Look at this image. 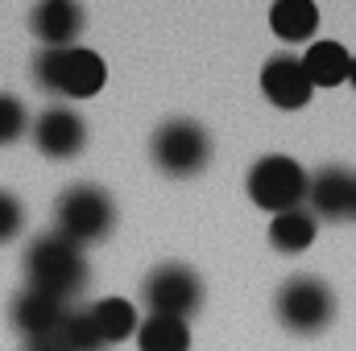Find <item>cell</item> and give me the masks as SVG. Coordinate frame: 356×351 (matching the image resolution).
Instances as JSON below:
<instances>
[{"mask_svg":"<svg viewBox=\"0 0 356 351\" xmlns=\"http://www.w3.org/2000/svg\"><path fill=\"white\" fill-rule=\"evenodd\" d=\"M149 157H154V166L162 174L195 178L203 174V166L211 162V137L195 120H166L154 132V141H149Z\"/></svg>","mask_w":356,"mask_h":351,"instance_id":"6","label":"cell"},{"mask_svg":"<svg viewBox=\"0 0 356 351\" xmlns=\"http://www.w3.org/2000/svg\"><path fill=\"white\" fill-rule=\"evenodd\" d=\"M353 219H356V203H353Z\"/></svg>","mask_w":356,"mask_h":351,"instance_id":"23","label":"cell"},{"mask_svg":"<svg viewBox=\"0 0 356 351\" xmlns=\"http://www.w3.org/2000/svg\"><path fill=\"white\" fill-rule=\"evenodd\" d=\"M141 298L149 306V314H162V318H195L203 310V277L191 268V264H158L145 285H141Z\"/></svg>","mask_w":356,"mask_h":351,"instance_id":"7","label":"cell"},{"mask_svg":"<svg viewBox=\"0 0 356 351\" xmlns=\"http://www.w3.org/2000/svg\"><path fill=\"white\" fill-rule=\"evenodd\" d=\"M54 343L63 351H104L108 348V343L99 339V331H95V323H91L88 310H67V318H63Z\"/></svg>","mask_w":356,"mask_h":351,"instance_id":"18","label":"cell"},{"mask_svg":"<svg viewBox=\"0 0 356 351\" xmlns=\"http://www.w3.org/2000/svg\"><path fill=\"white\" fill-rule=\"evenodd\" d=\"M116 228V203L104 186H91V182H79V186H67L54 203V232L63 240H71L75 248H88V244H99L108 240Z\"/></svg>","mask_w":356,"mask_h":351,"instance_id":"2","label":"cell"},{"mask_svg":"<svg viewBox=\"0 0 356 351\" xmlns=\"http://www.w3.org/2000/svg\"><path fill=\"white\" fill-rule=\"evenodd\" d=\"M25 351H63L54 339H46V343H25Z\"/></svg>","mask_w":356,"mask_h":351,"instance_id":"21","label":"cell"},{"mask_svg":"<svg viewBox=\"0 0 356 351\" xmlns=\"http://www.w3.org/2000/svg\"><path fill=\"white\" fill-rule=\"evenodd\" d=\"M33 79L38 87L54 91L63 99H91L108 83L104 58L88 46H67V50H42L33 58Z\"/></svg>","mask_w":356,"mask_h":351,"instance_id":"3","label":"cell"},{"mask_svg":"<svg viewBox=\"0 0 356 351\" xmlns=\"http://www.w3.org/2000/svg\"><path fill=\"white\" fill-rule=\"evenodd\" d=\"M8 318H13V327L25 335V343H46V339L58 335V327H63V318H67V306L54 302V298H46V293L21 289V293L13 298V306H8Z\"/></svg>","mask_w":356,"mask_h":351,"instance_id":"10","label":"cell"},{"mask_svg":"<svg viewBox=\"0 0 356 351\" xmlns=\"http://www.w3.org/2000/svg\"><path fill=\"white\" fill-rule=\"evenodd\" d=\"M269 29L282 42H311L319 29V4L311 0H277L269 8Z\"/></svg>","mask_w":356,"mask_h":351,"instance_id":"14","label":"cell"},{"mask_svg":"<svg viewBox=\"0 0 356 351\" xmlns=\"http://www.w3.org/2000/svg\"><path fill=\"white\" fill-rule=\"evenodd\" d=\"M137 351H191V327L182 318L149 314L137 323Z\"/></svg>","mask_w":356,"mask_h":351,"instance_id":"17","label":"cell"},{"mask_svg":"<svg viewBox=\"0 0 356 351\" xmlns=\"http://www.w3.org/2000/svg\"><path fill=\"white\" fill-rule=\"evenodd\" d=\"M261 91H266L269 103L282 108V112H298V108H307L311 95H315L307 71H302V62H298L294 54H273L266 67H261Z\"/></svg>","mask_w":356,"mask_h":351,"instance_id":"9","label":"cell"},{"mask_svg":"<svg viewBox=\"0 0 356 351\" xmlns=\"http://www.w3.org/2000/svg\"><path fill=\"white\" fill-rule=\"evenodd\" d=\"M29 29L42 42V50H67L83 33V8L67 0H46L29 12Z\"/></svg>","mask_w":356,"mask_h":351,"instance_id":"12","label":"cell"},{"mask_svg":"<svg viewBox=\"0 0 356 351\" xmlns=\"http://www.w3.org/2000/svg\"><path fill=\"white\" fill-rule=\"evenodd\" d=\"M356 203V174L353 170H340V166H327L311 178L307 186V207L315 219H344L353 215Z\"/></svg>","mask_w":356,"mask_h":351,"instance_id":"11","label":"cell"},{"mask_svg":"<svg viewBox=\"0 0 356 351\" xmlns=\"http://www.w3.org/2000/svg\"><path fill=\"white\" fill-rule=\"evenodd\" d=\"M273 310H277V323L286 331H294V335H319L336 318V293H332L327 281L298 273V277H290L277 289Z\"/></svg>","mask_w":356,"mask_h":351,"instance_id":"4","label":"cell"},{"mask_svg":"<svg viewBox=\"0 0 356 351\" xmlns=\"http://www.w3.org/2000/svg\"><path fill=\"white\" fill-rule=\"evenodd\" d=\"M33 145H38V153H46V157H54V162H67V157H75V153H83V145H88V124H83V116L75 112V108H46L38 120H33Z\"/></svg>","mask_w":356,"mask_h":351,"instance_id":"8","label":"cell"},{"mask_svg":"<svg viewBox=\"0 0 356 351\" xmlns=\"http://www.w3.org/2000/svg\"><path fill=\"white\" fill-rule=\"evenodd\" d=\"M298 62H302L311 87H340V83H348L353 54H348L340 42H311Z\"/></svg>","mask_w":356,"mask_h":351,"instance_id":"13","label":"cell"},{"mask_svg":"<svg viewBox=\"0 0 356 351\" xmlns=\"http://www.w3.org/2000/svg\"><path fill=\"white\" fill-rule=\"evenodd\" d=\"M315 232H319V219L307 211V207H298V211H282V215H273L269 219V244L277 248V252H307L311 244H315Z\"/></svg>","mask_w":356,"mask_h":351,"instance_id":"15","label":"cell"},{"mask_svg":"<svg viewBox=\"0 0 356 351\" xmlns=\"http://www.w3.org/2000/svg\"><path fill=\"white\" fill-rule=\"evenodd\" d=\"M91 323H95V331H99V339L112 348V343H124L129 335H137V306H129L124 298H99L95 306L88 310Z\"/></svg>","mask_w":356,"mask_h":351,"instance_id":"16","label":"cell"},{"mask_svg":"<svg viewBox=\"0 0 356 351\" xmlns=\"http://www.w3.org/2000/svg\"><path fill=\"white\" fill-rule=\"evenodd\" d=\"M29 128V116H25V103L8 91H0V145H13L21 141V132Z\"/></svg>","mask_w":356,"mask_h":351,"instance_id":"19","label":"cell"},{"mask_svg":"<svg viewBox=\"0 0 356 351\" xmlns=\"http://www.w3.org/2000/svg\"><path fill=\"white\" fill-rule=\"evenodd\" d=\"M245 186H249V198H253L261 211L282 215V211H298V207L307 203L311 178H307V170H302L294 157L269 153V157H261V162H253Z\"/></svg>","mask_w":356,"mask_h":351,"instance_id":"5","label":"cell"},{"mask_svg":"<svg viewBox=\"0 0 356 351\" xmlns=\"http://www.w3.org/2000/svg\"><path fill=\"white\" fill-rule=\"evenodd\" d=\"M348 83L356 87V54H353V67H348Z\"/></svg>","mask_w":356,"mask_h":351,"instance_id":"22","label":"cell"},{"mask_svg":"<svg viewBox=\"0 0 356 351\" xmlns=\"http://www.w3.org/2000/svg\"><path fill=\"white\" fill-rule=\"evenodd\" d=\"M21 228H25V207H21V198H17L13 190H0V244L17 240Z\"/></svg>","mask_w":356,"mask_h":351,"instance_id":"20","label":"cell"},{"mask_svg":"<svg viewBox=\"0 0 356 351\" xmlns=\"http://www.w3.org/2000/svg\"><path fill=\"white\" fill-rule=\"evenodd\" d=\"M25 281H29L25 289L46 293V298L67 306L88 285V257H83V248H75L58 232H46L25 248Z\"/></svg>","mask_w":356,"mask_h":351,"instance_id":"1","label":"cell"}]
</instances>
